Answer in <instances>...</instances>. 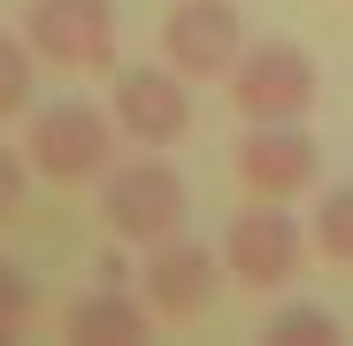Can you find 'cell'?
I'll list each match as a JSON object with an SVG mask.
<instances>
[{
	"instance_id": "cell-4",
	"label": "cell",
	"mask_w": 353,
	"mask_h": 346,
	"mask_svg": "<svg viewBox=\"0 0 353 346\" xmlns=\"http://www.w3.org/2000/svg\"><path fill=\"white\" fill-rule=\"evenodd\" d=\"M307 262V231L300 215H284V200H254L246 215H230L223 231V269L254 285V293H276V285H292Z\"/></svg>"
},
{
	"instance_id": "cell-9",
	"label": "cell",
	"mask_w": 353,
	"mask_h": 346,
	"mask_svg": "<svg viewBox=\"0 0 353 346\" xmlns=\"http://www.w3.org/2000/svg\"><path fill=\"white\" fill-rule=\"evenodd\" d=\"M192 77L176 70H115V131L139 146H176L192 131Z\"/></svg>"
},
{
	"instance_id": "cell-1",
	"label": "cell",
	"mask_w": 353,
	"mask_h": 346,
	"mask_svg": "<svg viewBox=\"0 0 353 346\" xmlns=\"http://www.w3.org/2000/svg\"><path fill=\"white\" fill-rule=\"evenodd\" d=\"M230 108L246 115V124H300L315 108L323 77H315V54L300 39H254L239 62H230Z\"/></svg>"
},
{
	"instance_id": "cell-7",
	"label": "cell",
	"mask_w": 353,
	"mask_h": 346,
	"mask_svg": "<svg viewBox=\"0 0 353 346\" xmlns=\"http://www.w3.org/2000/svg\"><path fill=\"white\" fill-rule=\"evenodd\" d=\"M230 269H223V254H208L200 239H161V247H146V308L154 316H169V323H192V316H208L215 308V285H223Z\"/></svg>"
},
{
	"instance_id": "cell-3",
	"label": "cell",
	"mask_w": 353,
	"mask_h": 346,
	"mask_svg": "<svg viewBox=\"0 0 353 346\" xmlns=\"http://www.w3.org/2000/svg\"><path fill=\"white\" fill-rule=\"evenodd\" d=\"M31 169L54 185H100L115 169V115L85 108V100H54L31 115V139H23Z\"/></svg>"
},
{
	"instance_id": "cell-13",
	"label": "cell",
	"mask_w": 353,
	"mask_h": 346,
	"mask_svg": "<svg viewBox=\"0 0 353 346\" xmlns=\"http://www.w3.org/2000/svg\"><path fill=\"white\" fill-rule=\"evenodd\" d=\"M31 316H39V285H31L16 262H0V338H16Z\"/></svg>"
},
{
	"instance_id": "cell-5",
	"label": "cell",
	"mask_w": 353,
	"mask_h": 346,
	"mask_svg": "<svg viewBox=\"0 0 353 346\" xmlns=\"http://www.w3.org/2000/svg\"><path fill=\"white\" fill-rule=\"evenodd\" d=\"M161 54L176 77H230V62L246 54V16L230 8V0H176V8L161 16Z\"/></svg>"
},
{
	"instance_id": "cell-6",
	"label": "cell",
	"mask_w": 353,
	"mask_h": 346,
	"mask_svg": "<svg viewBox=\"0 0 353 346\" xmlns=\"http://www.w3.org/2000/svg\"><path fill=\"white\" fill-rule=\"evenodd\" d=\"M31 54L62 70H115V8L108 0H31Z\"/></svg>"
},
{
	"instance_id": "cell-8",
	"label": "cell",
	"mask_w": 353,
	"mask_h": 346,
	"mask_svg": "<svg viewBox=\"0 0 353 346\" xmlns=\"http://www.w3.org/2000/svg\"><path fill=\"white\" fill-rule=\"evenodd\" d=\"M315 169H323V146L307 139V124H246V139H239V177H246L254 200L307 193Z\"/></svg>"
},
{
	"instance_id": "cell-11",
	"label": "cell",
	"mask_w": 353,
	"mask_h": 346,
	"mask_svg": "<svg viewBox=\"0 0 353 346\" xmlns=\"http://www.w3.org/2000/svg\"><path fill=\"white\" fill-rule=\"evenodd\" d=\"M307 247H315L323 262H345V269H353V185H330V193L315 200Z\"/></svg>"
},
{
	"instance_id": "cell-15",
	"label": "cell",
	"mask_w": 353,
	"mask_h": 346,
	"mask_svg": "<svg viewBox=\"0 0 353 346\" xmlns=\"http://www.w3.org/2000/svg\"><path fill=\"white\" fill-rule=\"evenodd\" d=\"M16 208H23V154L0 146V223H8Z\"/></svg>"
},
{
	"instance_id": "cell-2",
	"label": "cell",
	"mask_w": 353,
	"mask_h": 346,
	"mask_svg": "<svg viewBox=\"0 0 353 346\" xmlns=\"http://www.w3.org/2000/svg\"><path fill=\"white\" fill-rule=\"evenodd\" d=\"M100 215H108V231L123 247H161V239L185 231L192 200H185V177L169 162H154V146H146L139 162H115L100 177Z\"/></svg>"
},
{
	"instance_id": "cell-12",
	"label": "cell",
	"mask_w": 353,
	"mask_h": 346,
	"mask_svg": "<svg viewBox=\"0 0 353 346\" xmlns=\"http://www.w3.org/2000/svg\"><path fill=\"white\" fill-rule=\"evenodd\" d=\"M269 338H284V346H323V338H345V323H338L330 308L292 300V308H276V316H269Z\"/></svg>"
},
{
	"instance_id": "cell-14",
	"label": "cell",
	"mask_w": 353,
	"mask_h": 346,
	"mask_svg": "<svg viewBox=\"0 0 353 346\" xmlns=\"http://www.w3.org/2000/svg\"><path fill=\"white\" fill-rule=\"evenodd\" d=\"M23 100H31V54L23 39L0 31V115H23Z\"/></svg>"
},
{
	"instance_id": "cell-10",
	"label": "cell",
	"mask_w": 353,
	"mask_h": 346,
	"mask_svg": "<svg viewBox=\"0 0 353 346\" xmlns=\"http://www.w3.org/2000/svg\"><path fill=\"white\" fill-rule=\"evenodd\" d=\"M62 331H70V338H92V346H123V338H146V308L123 293V285H100V293L70 300Z\"/></svg>"
}]
</instances>
